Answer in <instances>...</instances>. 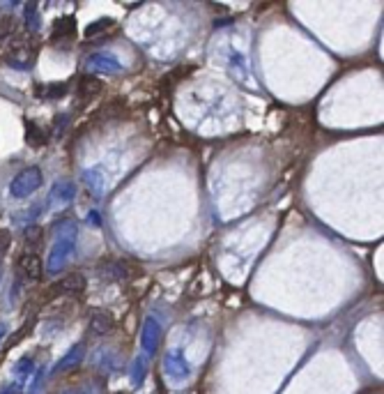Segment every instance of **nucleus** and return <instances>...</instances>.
<instances>
[{"label": "nucleus", "instance_id": "obj_2", "mask_svg": "<svg viewBox=\"0 0 384 394\" xmlns=\"http://www.w3.org/2000/svg\"><path fill=\"white\" fill-rule=\"evenodd\" d=\"M88 289V279L81 272H69V275L60 277L58 282L49 289L51 298H69V296H83Z\"/></svg>", "mask_w": 384, "mask_h": 394}, {"label": "nucleus", "instance_id": "obj_11", "mask_svg": "<svg viewBox=\"0 0 384 394\" xmlns=\"http://www.w3.org/2000/svg\"><path fill=\"white\" fill-rule=\"evenodd\" d=\"M90 65L97 67V69H108V71H115V69H122V65L118 62L115 55H108V53H95L90 58Z\"/></svg>", "mask_w": 384, "mask_h": 394}, {"label": "nucleus", "instance_id": "obj_21", "mask_svg": "<svg viewBox=\"0 0 384 394\" xmlns=\"http://www.w3.org/2000/svg\"><path fill=\"white\" fill-rule=\"evenodd\" d=\"M5 332H7V327H5L3 323H0V339H3V336H5Z\"/></svg>", "mask_w": 384, "mask_h": 394}, {"label": "nucleus", "instance_id": "obj_16", "mask_svg": "<svg viewBox=\"0 0 384 394\" xmlns=\"http://www.w3.org/2000/svg\"><path fill=\"white\" fill-rule=\"evenodd\" d=\"M113 26V21L111 19H101V21H95V24H90L88 28H85V35L88 37H92L95 33H101V31H106V28H111Z\"/></svg>", "mask_w": 384, "mask_h": 394}, {"label": "nucleus", "instance_id": "obj_20", "mask_svg": "<svg viewBox=\"0 0 384 394\" xmlns=\"http://www.w3.org/2000/svg\"><path fill=\"white\" fill-rule=\"evenodd\" d=\"M90 224H97V226H101V217H99V214H95V212L90 214Z\"/></svg>", "mask_w": 384, "mask_h": 394}, {"label": "nucleus", "instance_id": "obj_9", "mask_svg": "<svg viewBox=\"0 0 384 394\" xmlns=\"http://www.w3.org/2000/svg\"><path fill=\"white\" fill-rule=\"evenodd\" d=\"M81 178H83V182L88 185V189L92 191V194H97V196L104 194V178H101V173H97V169L83 171Z\"/></svg>", "mask_w": 384, "mask_h": 394}, {"label": "nucleus", "instance_id": "obj_14", "mask_svg": "<svg viewBox=\"0 0 384 394\" xmlns=\"http://www.w3.org/2000/svg\"><path fill=\"white\" fill-rule=\"evenodd\" d=\"M101 275H104L106 279H111V282H115V279H125L127 272H125V268H122V263L111 261V263L101 265Z\"/></svg>", "mask_w": 384, "mask_h": 394}, {"label": "nucleus", "instance_id": "obj_18", "mask_svg": "<svg viewBox=\"0 0 384 394\" xmlns=\"http://www.w3.org/2000/svg\"><path fill=\"white\" fill-rule=\"evenodd\" d=\"M12 245V233L5 231V228H0V259H5L7 249Z\"/></svg>", "mask_w": 384, "mask_h": 394}, {"label": "nucleus", "instance_id": "obj_8", "mask_svg": "<svg viewBox=\"0 0 384 394\" xmlns=\"http://www.w3.org/2000/svg\"><path fill=\"white\" fill-rule=\"evenodd\" d=\"M49 136L44 132V127H40L37 123H33V120H26V143L30 148H42L46 146Z\"/></svg>", "mask_w": 384, "mask_h": 394}, {"label": "nucleus", "instance_id": "obj_10", "mask_svg": "<svg viewBox=\"0 0 384 394\" xmlns=\"http://www.w3.org/2000/svg\"><path fill=\"white\" fill-rule=\"evenodd\" d=\"M67 95V83H46L37 88V97L42 99H60Z\"/></svg>", "mask_w": 384, "mask_h": 394}, {"label": "nucleus", "instance_id": "obj_3", "mask_svg": "<svg viewBox=\"0 0 384 394\" xmlns=\"http://www.w3.org/2000/svg\"><path fill=\"white\" fill-rule=\"evenodd\" d=\"M40 185H42V171L37 166H28L12 180L10 191H12V196L24 198L28 194H33L35 189H40Z\"/></svg>", "mask_w": 384, "mask_h": 394}, {"label": "nucleus", "instance_id": "obj_19", "mask_svg": "<svg viewBox=\"0 0 384 394\" xmlns=\"http://www.w3.org/2000/svg\"><path fill=\"white\" fill-rule=\"evenodd\" d=\"M145 376V360L143 357H136V374H134V385H141Z\"/></svg>", "mask_w": 384, "mask_h": 394}, {"label": "nucleus", "instance_id": "obj_5", "mask_svg": "<svg viewBox=\"0 0 384 394\" xmlns=\"http://www.w3.org/2000/svg\"><path fill=\"white\" fill-rule=\"evenodd\" d=\"M164 364H166V374H168L171 381H184V378H189V374H191L189 362L184 360V355L180 353V350H168Z\"/></svg>", "mask_w": 384, "mask_h": 394}, {"label": "nucleus", "instance_id": "obj_13", "mask_svg": "<svg viewBox=\"0 0 384 394\" xmlns=\"http://www.w3.org/2000/svg\"><path fill=\"white\" fill-rule=\"evenodd\" d=\"M60 35L62 40H71L74 37V17H64L55 24V31H53V37Z\"/></svg>", "mask_w": 384, "mask_h": 394}, {"label": "nucleus", "instance_id": "obj_4", "mask_svg": "<svg viewBox=\"0 0 384 394\" xmlns=\"http://www.w3.org/2000/svg\"><path fill=\"white\" fill-rule=\"evenodd\" d=\"M14 272H17V282H35V279L42 277V256L37 252H28L21 254L17 265H14Z\"/></svg>", "mask_w": 384, "mask_h": 394}, {"label": "nucleus", "instance_id": "obj_17", "mask_svg": "<svg viewBox=\"0 0 384 394\" xmlns=\"http://www.w3.org/2000/svg\"><path fill=\"white\" fill-rule=\"evenodd\" d=\"M99 88H101V83L97 81V78H92V76H85V78H83L81 92H85V95H95Z\"/></svg>", "mask_w": 384, "mask_h": 394}, {"label": "nucleus", "instance_id": "obj_7", "mask_svg": "<svg viewBox=\"0 0 384 394\" xmlns=\"http://www.w3.org/2000/svg\"><path fill=\"white\" fill-rule=\"evenodd\" d=\"M88 329L95 336H106V334H111V329H113V318H111V314L104 311V309H95L90 314V323H88Z\"/></svg>", "mask_w": 384, "mask_h": 394}, {"label": "nucleus", "instance_id": "obj_22", "mask_svg": "<svg viewBox=\"0 0 384 394\" xmlns=\"http://www.w3.org/2000/svg\"><path fill=\"white\" fill-rule=\"evenodd\" d=\"M0 277H3V259H0Z\"/></svg>", "mask_w": 384, "mask_h": 394}, {"label": "nucleus", "instance_id": "obj_12", "mask_svg": "<svg viewBox=\"0 0 384 394\" xmlns=\"http://www.w3.org/2000/svg\"><path fill=\"white\" fill-rule=\"evenodd\" d=\"M81 357H83V346H81V343H78V346L71 348L69 353L64 355L62 360L55 364V369H53V371H64L67 367H71V364H78V362H81Z\"/></svg>", "mask_w": 384, "mask_h": 394}, {"label": "nucleus", "instance_id": "obj_1", "mask_svg": "<svg viewBox=\"0 0 384 394\" xmlns=\"http://www.w3.org/2000/svg\"><path fill=\"white\" fill-rule=\"evenodd\" d=\"M76 249V235H74V228L64 235L60 233V238L55 240V245L51 247V254H49V261H46V270L49 272H58L64 268V263Z\"/></svg>", "mask_w": 384, "mask_h": 394}, {"label": "nucleus", "instance_id": "obj_6", "mask_svg": "<svg viewBox=\"0 0 384 394\" xmlns=\"http://www.w3.org/2000/svg\"><path fill=\"white\" fill-rule=\"evenodd\" d=\"M159 341H162V325L155 316H148L143 323V334H141V343L143 350L148 355H155L159 348Z\"/></svg>", "mask_w": 384, "mask_h": 394}, {"label": "nucleus", "instance_id": "obj_15", "mask_svg": "<svg viewBox=\"0 0 384 394\" xmlns=\"http://www.w3.org/2000/svg\"><path fill=\"white\" fill-rule=\"evenodd\" d=\"M74 185H71V182H58L55 185V187H53V191H51V196H53V198H60V200H71V198H74Z\"/></svg>", "mask_w": 384, "mask_h": 394}]
</instances>
